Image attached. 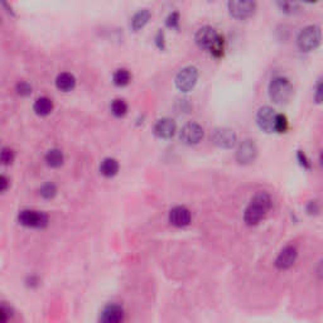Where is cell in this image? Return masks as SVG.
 I'll return each mask as SVG.
<instances>
[{
	"instance_id": "cell-1",
	"label": "cell",
	"mask_w": 323,
	"mask_h": 323,
	"mask_svg": "<svg viewBox=\"0 0 323 323\" xmlns=\"http://www.w3.org/2000/svg\"><path fill=\"white\" fill-rule=\"evenodd\" d=\"M273 206V200L268 192L259 191L253 196L250 204L245 208L244 222L248 226H256L266 217Z\"/></svg>"
},
{
	"instance_id": "cell-2",
	"label": "cell",
	"mask_w": 323,
	"mask_h": 323,
	"mask_svg": "<svg viewBox=\"0 0 323 323\" xmlns=\"http://www.w3.org/2000/svg\"><path fill=\"white\" fill-rule=\"evenodd\" d=\"M269 97L275 105H287L293 97V86L287 77H274L268 88Z\"/></svg>"
},
{
	"instance_id": "cell-3",
	"label": "cell",
	"mask_w": 323,
	"mask_h": 323,
	"mask_svg": "<svg viewBox=\"0 0 323 323\" xmlns=\"http://www.w3.org/2000/svg\"><path fill=\"white\" fill-rule=\"evenodd\" d=\"M322 34L321 28L317 26H308L303 28L297 37V46L304 53L313 52L321 46Z\"/></svg>"
},
{
	"instance_id": "cell-4",
	"label": "cell",
	"mask_w": 323,
	"mask_h": 323,
	"mask_svg": "<svg viewBox=\"0 0 323 323\" xmlns=\"http://www.w3.org/2000/svg\"><path fill=\"white\" fill-rule=\"evenodd\" d=\"M255 0H229L227 9L231 17L236 21H246L256 12Z\"/></svg>"
},
{
	"instance_id": "cell-5",
	"label": "cell",
	"mask_w": 323,
	"mask_h": 323,
	"mask_svg": "<svg viewBox=\"0 0 323 323\" xmlns=\"http://www.w3.org/2000/svg\"><path fill=\"white\" fill-rule=\"evenodd\" d=\"M198 76H200V73H198L197 67H195V66H187V67H183L177 73V76H176L175 79L176 88H177L178 91H180V92L183 93L192 91L193 88H195L196 85H197Z\"/></svg>"
},
{
	"instance_id": "cell-6",
	"label": "cell",
	"mask_w": 323,
	"mask_h": 323,
	"mask_svg": "<svg viewBox=\"0 0 323 323\" xmlns=\"http://www.w3.org/2000/svg\"><path fill=\"white\" fill-rule=\"evenodd\" d=\"M18 221L29 229H44L50 224V217L43 211L23 210L18 215Z\"/></svg>"
},
{
	"instance_id": "cell-7",
	"label": "cell",
	"mask_w": 323,
	"mask_h": 323,
	"mask_svg": "<svg viewBox=\"0 0 323 323\" xmlns=\"http://www.w3.org/2000/svg\"><path fill=\"white\" fill-rule=\"evenodd\" d=\"M258 154H259V149H258L255 140L245 139L236 148L235 159L241 166H249L255 162Z\"/></svg>"
},
{
	"instance_id": "cell-8",
	"label": "cell",
	"mask_w": 323,
	"mask_h": 323,
	"mask_svg": "<svg viewBox=\"0 0 323 323\" xmlns=\"http://www.w3.org/2000/svg\"><path fill=\"white\" fill-rule=\"evenodd\" d=\"M205 130L200 124L195 121H189L182 126L179 130V140L186 146H197L202 142Z\"/></svg>"
},
{
	"instance_id": "cell-9",
	"label": "cell",
	"mask_w": 323,
	"mask_h": 323,
	"mask_svg": "<svg viewBox=\"0 0 323 323\" xmlns=\"http://www.w3.org/2000/svg\"><path fill=\"white\" fill-rule=\"evenodd\" d=\"M211 142L220 149H233L237 144V135L230 128H216L211 131Z\"/></svg>"
},
{
	"instance_id": "cell-10",
	"label": "cell",
	"mask_w": 323,
	"mask_h": 323,
	"mask_svg": "<svg viewBox=\"0 0 323 323\" xmlns=\"http://www.w3.org/2000/svg\"><path fill=\"white\" fill-rule=\"evenodd\" d=\"M277 114V111L274 110L273 108H270V106H262L258 110L255 117L258 128L262 131H264V133H266V134L274 133V122H275Z\"/></svg>"
},
{
	"instance_id": "cell-11",
	"label": "cell",
	"mask_w": 323,
	"mask_h": 323,
	"mask_svg": "<svg viewBox=\"0 0 323 323\" xmlns=\"http://www.w3.org/2000/svg\"><path fill=\"white\" fill-rule=\"evenodd\" d=\"M218 35L220 34H218L217 30H216L213 27L205 26L201 27V28L196 32L195 42L201 50L210 51L211 47L217 41Z\"/></svg>"
},
{
	"instance_id": "cell-12",
	"label": "cell",
	"mask_w": 323,
	"mask_h": 323,
	"mask_svg": "<svg viewBox=\"0 0 323 323\" xmlns=\"http://www.w3.org/2000/svg\"><path fill=\"white\" fill-rule=\"evenodd\" d=\"M176 133H177V124L171 117H162V119L157 120V122L153 126V134L159 139H172Z\"/></svg>"
},
{
	"instance_id": "cell-13",
	"label": "cell",
	"mask_w": 323,
	"mask_h": 323,
	"mask_svg": "<svg viewBox=\"0 0 323 323\" xmlns=\"http://www.w3.org/2000/svg\"><path fill=\"white\" fill-rule=\"evenodd\" d=\"M298 259V250L293 245H288L279 253V255L275 259V268L278 270H288L295 264Z\"/></svg>"
},
{
	"instance_id": "cell-14",
	"label": "cell",
	"mask_w": 323,
	"mask_h": 323,
	"mask_svg": "<svg viewBox=\"0 0 323 323\" xmlns=\"http://www.w3.org/2000/svg\"><path fill=\"white\" fill-rule=\"evenodd\" d=\"M169 224L175 227H186L192 221V213L184 206H177L169 211Z\"/></svg>"
},
{
	"instance_id": "cell-15",
	"label": "cell",
	"mask_w": 323,
	"mask_h": 323,
	"mask_svg": "<svg viewBox=\"0 0 323 323\" xmlns=\"http://www.w3.org/2000/svg\"><path fill=\"white\" fill-rule=\"evenodd\" d=\"M124 317H125L124 308L117 303L108 304L100 313V321L104 323H119L124 321Z\"/></svg>"
},
{
	"instance_id": "cell-16",
	"label": "cell",
	"mask_w": 323,
	"mask_h": 323,
	"mask_svg": "<svg viewBox=\"0 0 323 323\" xmlns=\"http://www.w3.org/2000/svg\"><path fill=\"white\" fill-rule=\"evenodd\" d=\"M150 17H151V13L149 9H139V10L133 15V18H131V22H130L131 29L134 30V32H139V30H142L144 27L149 23Z\"/></svg>"
},
{
	"instance_id": "cell-17",
	"label": "cell",
	"mask_w": 323,
	"mask_h": 323,
	"mask_svg": "<svg viewBox=\"0 0 323 323\" xmlns=\"http://www.w3.org/2000/svg\"><path fill=\"white\" fill-rule=\"evenodd\" d=\"M56 88L63 92H70L76 88L75 76L70 72H62L56 77Z\"/></svg>"
},
{
	"instance_id": "cell-18",
	"label": "cell",
	"mask_w": 323,
	"mask_h": 323,
	"mask_svg": "<svg viewBox=\"0 0 323 323\" xmlns=\"http://www.w3.org/2000/svg\"><path fill=\"white\" fill-rule=\"evenodd\" d=\"M120 164L115 158H105L100 164V173L106 178H113L119 173Z\"/></svg>"
},
{
	"instance_id": "cell-19",
	"label": "cell",
	"mask_w": 323,
	"mask_h": 323,
	"mask_svg": "<svg viewBox=\"0 0 323 323\" xmlns=\"http://www.w3.org/2000/svg\"><path fill=\"white\" fill-rule=\"evenodd\" d=\"M33 110L38 117H48L53 111V101L47 96H42L35 100Z\"/></svg>"
},
{
	"instance_id": "cell-20",
	"label": "cell",
	"mask_w": 323,
	"mask_h": 323,
	"mask_svg": "<svg viewBox=\"0 0 323 323\" xmlns=\"http://www.w3.org/2000/svg\"><path fill=\"white\" fill-rule=\"evenodd\" d=\"M44 160H46L47 166L51 167V168H59V167H61L62 164H63L64 155L61 149L53 148L47 151Z\"/></svg>"
},
{
	"instance_id": "cell-21",
	"label": "cell",
	"mask_w": 323,
	"mask_h": 323,
	"mask_svg": "<svg viewBox=\"0 0 323 323\" xmlns=\"http://www.w3.org/2000/svg\"><path fill=\"white\" fill-rule=\"evenodd\" d=\"M277 6L283 14L294 15L299 10V0H277Z\"/></svg>"
},
{
	"instance_id": "cell-22",
	"label": "cell",
	"mask_w": 323,
	"mask_h": 323,
	"mask_svg": "<svg viewBox=\"0 0 323 323\" xmlns=\"http://www.w3.org/2000/svg\"><path fill=\"white\" fill-rule=\"evenodd\" d=\"M131 75L126 68H119L114 72L113 82L117 88H125L126 85L130 84Z\"/></svg>"
},
{
	"instance_id": "cell-23",
	"label": "cell",
	"mask_w": 323,
	"mask_h": 323,
	"mask_svg": "<svg viewBox=\"0 0 323 323\" xmlns=\"http://www.w3.org/2000/svg\"><path fill=\"white\" fill-rule=\"evenodd\" d=\"M128 104H126L124 100L121 99H115L111 101L110 104V111L113 114L114 117H125L126 114H128Z\"/></svg>"
},
{
	"instance_id": "cell-24",
	"label": "cell",
	"mask_w": 323,
	"mask_h": 323,
	"mask_svg": "<svg viewBox=\"0 0 323 323\" xmlns=\"http://www.w3.org/2000/svg\"><path fill=\"white\" fill-rule=\"evenodd\" d=\"M289 129V121L288 117L284 114H277L275 117V122H274V133L278 134H284Z\"/></svg>"
},
{
	"instance_id": "cell-25",
	"label": "cell",
	"mask_w": 323,
	"mask_h": 323,
	"mask_svg": "<svg viewBox=\"0 0 323 323\" xmlns=\"http://www.w3.org/2000/svg\"><path fill=\"white\" fill-rule=\"evenodd\" d=\"M57 186H56L55 183H52V182H48V183L43 184V186L39 188V195H41L42 198H44V200H52V198L56 197V195H57Z\"/></svg>"
},
{
	"instance_id": "cell-26",
	"label": "cell",
	"mask_w": 323,
	"mask_h": 323,
	"mask_svg": "<svg viewBox=\"0 0 323 323\" xmlns=\"http://www.w3.org/2000/svg\"><path fill=\"white\" fill-rule=\"evenodd\" d=\"M15 159V153L13 149L4 148L0 149V164L1 166H10Z\"/></svg>"
},
{
	"instance_id": "cell-27",
	"label": "cell",
	"mask_w": 323,
	"mask_h": 323,
	"mask_svg": "<svg viewBox=\"0 0 323 323\" xmlns=\"http://www.w3.org/2000/svg\"><path fill=\"white\" fill-rule=\"evenodd\" d=\"M224 50H225V38L220 34L217 38V41L215 42V44L211 47L210 52L215 59H221L222 56H224Z\"/></svg>"
},
{
	"instance_id": "cell-28",
	"label": "cell",
	"mask_w": 323,
	"mask_h": 323,
	"mask_svg": "<svg viewBox=\"0 0 323 323\" xmlns=\"http://www.w3.org/2000/svg\"><path fill=\"white\" fill-rule=\"evenodd\" d=\"M179 22H180V15L178 12H172L167 17L166 19V26L168 27L169 29H179Z\"/></svg>"
},
{
	"instance_id": "cell-29",
	"label": "cell",
	"mask_w": 323,
	"mask_h": 323,
	"mask_svg": "<svg viewBox=\"0 0 323 323\" xmlns=\"http://www.w3.org/2000/svg\"><path fill=\"white\" fill-rule=\"evenodd\" d=\"M15 91H17L18 95H21V96H23V97H27V96H29L30 93H32L33 88H32V86L28 84V82L22 81L17 85Z\"/></svg>"
},
{
	"instance_id": "cell-30",
	"label": "cell",
	"mask_w": 323,
	"mask_h": 323,
	"mask_svg": "<svg viewBox=\"0 0 323 323\" xmlns=\"http://www.w3.org/2000/svg\"><path fill=\"white\" fill-rule=\"evenodd\" d=\"M297 160H298V163H299V166L302 167L303 169L311 171L312 163H311V160H309V158L307 157L304 151H303V150H298L297 151Z\"/></svg>"
},
{
	"instance_id": "cell-31",
	"label": "cell",
	"mask_w": 323,
	"mask_h": 323,
	"mask_svg": "<svg viewBox=\"0 0 323 323\" xmlns=\"http://www.w3.org/2000/svg\"><path fill=\"white\" fill-rule=\"evenodd\" d=\"M306 211L309 216L320 215V212H321L320 204H318L317 201H315V200H313V201H309L308 204L306 205Z\"/></svg>"
},
{
	"instance_id": "cell-32",
	"label": "cell",
	"mask_w": 323,
	"mask_h": 323,
	"mask_svg": "<svg viewBox=\"0 0 323 323\" xmlns=\"http://www.w3.org/2000/svg\"><path fill=\"white\" fill-rule=\"evenodd\" d=\"M154 42H155V46H157L158 50L159 51L166 50V35H164L163 30L162 29L158 30L157 34H155Z\"/></svg>"
},
{
	"instance_id": "cell-33",
	"label": "cell",
	"mask_w": 323,
	"mask_h": 323,
	"mask_svg": "<svg viewBox=\"0 0 323 323\" xmlns=\"http://www.w3.org/2000/svg\"><path fill=\"white\" fill-rule=\"evenodd\" d=\"M313 97H315V101L316 104H322V100H323V84H322V79H320L317 81V84H316L315 86V95H313Z\"/></svg>"
},
{
	"instance_id": "cell-34",
	"label": "cell",
	"mask_w": 323,
	"mask_h": 323,
	"mask_svg": "<svg viewBox=\"0 0 323 323\" xmlns=\"http://www.w3.org/2000/svg\"><path fill=\"white\" fill-rule=\"evenodd\" d=\"M9 186H10V182H9L8 177H5L4 175H0V193L8 191Z\"/></svg>"
},
{
	"instance_id": "cell-35",
	"label": "cell",
	"mask_w": 323,
	"mask_h": 323,
	"mask_svg": "<svg viewBox=\"0 0 323 323\" xmlns=\"http://www.w3.org/2000/svg\"><path fill=\"white\" fill-rule=\"evenodd\" d=\"M8 320V312L4 308H0V323L5 322Z\"/></svg>"
},
{
	"instance_id": "cell-36",
	"label": "cell",
	"mask_w": 323,
	"mask_h": 323,
	"mask_svg": "<svg viewBox=\"0 0 323 323\" xmlns=\"http://www.w3.org/2000/svg\"><path fill=\"white\" fill-rule=\"evenodd\" d=\"M302 1H304V3L311 4V3H316V1H317V0H302Z\"/></svg>"
}]
</instances>
